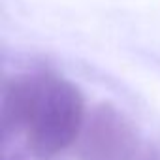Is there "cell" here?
I'll list each match as a JSON object with an SVG mask.
<instances>
[{
    "label": "cell",
    "instance_id": "obj_1",
    "mask_svg": "<svg viewBox=\"0 0 160 160\" xmlns=\"http://www.w3.org/2000/svg\"><path fill=\"white\" fill-rule=\"evenodd\" d=\"M85 98L66 77L53 72L15 75L0 100L2 134L25 132L27 149L38 160H53L72 147L85 126Z\"/></svg>",
    "mask_w": 160,
    "mask_h": 160
},
{
    "label": "cell",
    "instance_id": "obj_2",
    "mask_svg": "<svg viewBox=\"0 0 160 160\" xmlns=\"http://www.w3.org/2000/svg\"><path fill=\"white\" fill-rule=\"evenodd\" d=\"M139 136L132 121L111 104L96 106L77 139L79 160H138Z\"/></svg>",
    "mask_w": 160,
    "mask_h": 160
},
{
    "label": "cell",
    "instance_id": "obj_3",
    "mask_svg": "<svg viewBox=\"0 0 160 160\" xmlns=\"http://www.w3.org/2000/svg\"><path fill=\"white\" fill-rule=\"evenodd\" d=\"M138 160H160V152L152 149V151H147V152H145L143 156H139Z\"/></svg>",
    "mask_w": 160,
    "mask_h": 160
}]
</instances>
